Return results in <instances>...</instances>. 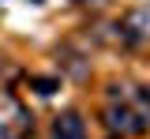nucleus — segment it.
Wrapping results in <instances>:
<instances>
[{"instance_id":"nucleus-2","label":"nucleus","mask_w":150,"mask_h":139,"mask_svg":"<svg viewBox=\"0 0 150 139\" xmlns=\"http://www.w3.org/2000/svg\"><path fill=\"white\" fill-rule=\"evenodd\" d=\"M83 132H86V124H83L79 113H64V117H56V124H53L56 139H83Z\"/></svg>"},{"instance_id":"nucleus-5","label":"nucleus","mask_w":150,"mask_h":139,"mask_svg":"<svg viewBox=\"0 0 150 139\" xmlns=\"http://www.w3.org/2000/svg\"><path fill=\"white\" fill-rule=\"evenodd\" d=\"M30 4H41V0H30Z\"/></svg>"},{"instance_id":"nucleus-4","label":"nucleus","mask_w":150,"mask_h":139,"mask_svg":"<svg viewBox=\"0 0 150 139\" xmlns=\"http://www.w3.org/2000/svg\"><path fill=\"white\" fill-rule=\"evenodd\" d=\"M83 4H101V0H83Z\"/></svg>"},{"instance_id":"nucleus-3","label":"nucleus","mask_w":150,"mask_h":139,"mask_svg":"<svg viewBox=\"0 0 150 139\" xmlns=\"http://www.w3.org/2000/svg\"><path fill=\"white\" fill-rule=\"evenodd\" d=\"M34 90H38V94H45V98H49V94L56 90V79H34Z\"/></svg>"},{"instance_id":"nucleus-1","label":"nucleus","mask_w":150,"mask_h":139,"mask_svg":"<svg viewBox=\"0 0 150 139\" xmlns=\"http://www.w3.org/2000/svg\"><path fill=\"white\" fill-rule=\"evenodd\" d=\"M105 124H109L112 132H128V135H135V132L146 128V113L128 109V105H112L109 113H105Z\"/></svg>"}]
</instances>
